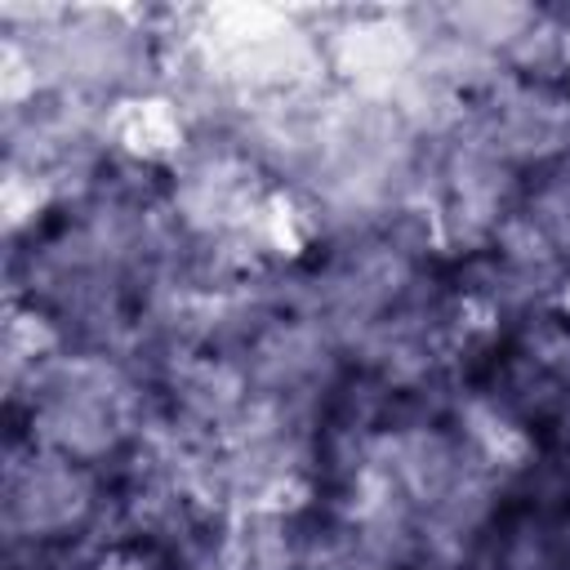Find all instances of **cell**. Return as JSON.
<instances>
[{"label": "cell", "instance_id": "obj_6", "mask_svg": "<svg viewBox=\"0 0 570 570\" xmlns=\"http://www.w3.org/2000/svg\"><path fill=\"white\" fill-rule=\"evenodd\" d=\"M557 31H561V76L570 80V13H557Z\"/></svg>", "mask_w": 570, "mask_h": 570}, {"label": "cell", "instance_id": "obj_1", "mask_svg": "<svg viewBox=\"0 0 570 570\" xmlns=\"http://www.w3.org/2000/svg\"><path fill=\"white\" fill-rule=\"evenodd\" d=\"M9 405L27 414V441L89 468L120 463L156 414L142 374L89 347H62Z\"/></svg>", "mask_w": 570, "mask_h": 570}, {"label": "cell", "instance_id": "obj_3", "mask_svg": "<svg viewBox=\"0 0 570 570\" xmlns=\"http://www.w3.org/2000/svg\"><path fill=\"white\" fill-rule=\"evenodd\" d=\"M468 125L521 174L570 156V80L503 76L468 107Z\"/></svg>", "mask_w": 570, "mask_h": 570}, {"label": "cell", "instance_id": "obj_5", "mask_svg": "<svg viewBox=\"0 0 570 570\" xmlns=\"http://www.w3.org/2000/svg\"><path fill=\"white\" fill-rule=\"evenodd\" d=\"M298 570H392V566L374 557L343 521H334L325 534H303Z\"/></svg>", "mask_w": 570, "mask_h": 570}, {"label": "cell", "instance_id": "obj_2", "mask_svg": "<svg viewBox=\"0 0 570 570\" xmlns=\"http://www.w3.org/2000/svg\"><path fill=\"white\" fill-rule=\"evenodd\" d=\"M107 494L102 472L45 450L36 441H13L4 463V534L9 548L53 552L85 539L102 521Z\"/></svg>", "mask_w": 570, "mask_h": 570}, {"label": "cell", "instance_id": "obj_4", "mask_svg": "<svg viewBox=\"0 0 570 570\" xmlns=\"http://www.w3.org/2000/svg\"><path fill=\"white\" fill-rule=\"evenodd\" d=\"M303 530L294 512H236L223 521L200 570H298Z\"/></svg>", "mask_w": 570, "mask_h": 570}]
</instances>
